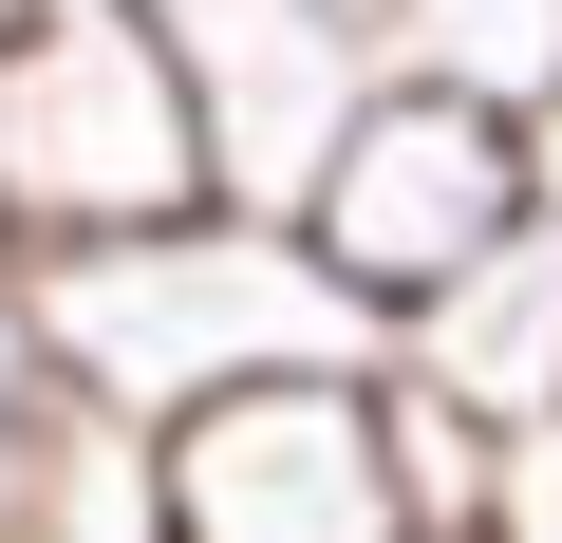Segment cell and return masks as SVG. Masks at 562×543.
<instances>
[{"label": "cell", "instance_id": "6da1fadb", "mask_svg": "<svg viewBox=\"0 0 562 543\" xmlns=\"http://www.w3.org/2000/svg\"><path fill=\"white\" fill-rule=\"evenodd\" d=\"M38 319L57 357L113 394V412H188L225 375H281V357H394V319L319 262L301 206H169V225H113V244H38Z\"/></svg>", "mask_w": 562, "mask_h": 543}, {"label": "cell", "instance_id": "7a4b0ae2", "mask_svg": "<svg viewBox=\"0 0 562 543\" xmlns=\"http://www.w3.org/2000/svg\"><path fill=\"white\" fill-rule=\"evenodd\" d=\"M225 206V132L169 0H0V244H113Z\"/></svg>", "mask_w": 562, "mask_h": 543}, {"label": "cell", "instance_id": "52a82bcc", "mask_svg": "<svg viewBox=\"0 0 562 543\" xmlns=\"http://www.w3.org/2000/svg\"><path fill=\"white\" fill-rule=\"evenodd\" d=\"M57 412H76V357H57V319H38V262L0 244V543H20V506H38Z\"/></svg>", "mask_w": 562, "mask_h": 543}, {"label": "cell", "instance_id": "3957f363", "mask_svg": "<svg viewBox=\"0 0 562 543\" xmlns=\"http://www.w3.org/2000/svg\"><path fill=\"white\" fill-rule=\"evenodd\" d=\"M543 206H562V132H543V94H506V76H450V57H394V76L338 113L319 188H301L319 262H338L375 319L450 301L469 262H487V244H525Z\"/></svg>", "mask_w": 562, "mask_h": 543}, {"label": "cell", "instance_id": "ba28073f", "mask_svg": "<svg viewBox=\"0 0 562 543\" xmlns=\"http://www.w3.org/2000/svg\"><path fill=\"white\" fill-rule=\"evenodd\" d=\"M375 20H394V57H450V76H506V94L562 76V0H375Z\"/></svg>", "mask_w": 562, "mask_h": 543}, {"label": "cell", "instance_id": "9c48e42d", "mask_svg": "<svg viewBox=\"0 0 562 543\" xmlns=\"http://www.w3.org/2000/svg\"><path fill=\"white\" fill-rule=\"evenodd\" d=\"M543 132H562V76H543Z\"/></svg>", "mask_w": 562, "mask_h": 543}, {"label": "cell", "instance_id": "5b68a950", "mask_svg": "<svg viewBox=\"0 0 562 543\" xmlns=\"http://www.w3.org/2000/svg\"><path fill=\"white\" fill-rule=\"evenodd\" d=\"M188 20V76H206V132H225V188L244 206H301L338 113L394 76V20L375 0H169Z\"/></svg>", "mask_w": 562, "mask_h": 543}, {"label": "cell", "instance_id": "277c9868", "mask_svg": "<svg viewBox=\"0 0 562 543\" xmlns=\"http://www.w3.org/2000/svg\"><path fill=\"white\" fill-rule=\"evenodd\" d=\"M169 543H413L394 357H281L169 412Z\"/></svg>", "mask_w": 562, "mask_h": 543}, {"label": "cell", "instance_id": "8992f818", "mask_svg": "<svg viewBox=\"0 0 562 543\" xmlns=\"http://www.w3.org/2000/svg\"><path fill=\"white\" fill-rule=\"evenodd\" d=\"M394 357H413V375H450V394H469V412H506V431H525V412H562V206H543L525 244H487L450 301H413V319H394Z\"/></svg>", "mask_w": 562, "mask_h": 543}]
</instances>
